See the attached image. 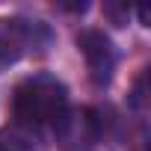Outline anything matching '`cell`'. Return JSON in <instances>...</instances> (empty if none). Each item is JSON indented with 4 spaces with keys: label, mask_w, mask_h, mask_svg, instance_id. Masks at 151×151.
Segmentation results:
<instances>
[{
    "label": "cell",
    "mask_w": 151,
    "mask_h": 151,
    "mask_svg": "<svg viewBox=\"0 0 151 151\" xmlns=\"http://www.w3.org/2000/svg\"><path fill=\"white\" fill-rule=\"evenodd\" d=\"M12 113L30 130L56 127L68 113V89L53 74H30L12 92Z\"/></svg>",
    "instance_id": "obj_1"
},
{
    "label": "cell",
    "mask_w": 151,
    "mask_h": 151,
    "mask_svg": "<svg viewBox=\"0 0 151 151\" xmlns=\"http://www.w3.org/2000/svg\"><path fill=\"white\" fill-rule=\"evenodd\" d=\"M50 42V30L42 21L0 18V71L15 65L24 53L42 50Z\"/></svg>",
    "instance_id": "obj_2"
},
{
    "label": "cell",
    "mask_w": 151,
    "mask_h": 151,
    "mask_svg": "<svg viewBox=\"0 0 151 151\" xmlns=\"http://www.w3.org/2000/svg\"><path fill=\"white\" fill-rule=\"evenodd\" d=\"M77 47L86 59V71L95 86H107L116 71V47L104 30H80L77 33Z\"/></svg>",
    "instance_id": "obj_3"
},
{
    "label": "cell",
    "mask_w": 151,
    "mask_h": 151,
    "mask_svg": "<svg viewBox=\"0 0 151 151\" xmlns=\"http://www.w3.org/2000/svg\"><path fill=\"white\" fill-rule=\"evenodd\" d=\"M53 130L65 151H92L95 142L101 139V119L92 110H77V113L68 110Z\"/></svg>",
    "instance_id": "obj_4"
},
{
    "label": "cell",
    "mask_w": 151,
    "mask_h": 151,
    "mask_svg": "<svg viewBox=\"0 0 151 151\" xmlns=\"http://www.w3.org/2000/svg\"><path fill=\"white\" fill-rule=\"evenodd\" d=\"M0 151H45V145L39 139V130L12 124L0 130Z\"/></svg>",
    "instance_id": "obj_5"
},
{
    "label": "cell",
    "mask_w": 151,
    "mask_h": 151,
    "mask_svg": "<svg viewBox=\"0 0 151 151\" xmlns=\"http://www.w3.org/2000/svg\"><path fill=\"white\" fill-rule=\"evenodd\" d=\"M104 15H110V18H113L119 27L127 21V9H119V6H104Z\"/></svg>",
    "instance_id": "obj_6"
}]
</instances>
